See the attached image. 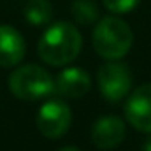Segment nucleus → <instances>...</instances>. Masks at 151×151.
Listing matches in <instances>:
<instances>
[{
	"instance_id": "8",
	"label": "nucleus",
	"mask_w": 151,
	"mask_h": 151,
	"mask_svg": "<svg viewBox=\"0 0 151 151\" xmlns=\"http://www.w3.org/2000/svg\"><path fill=\"white\" fill-rule=\"evenodd\" d=\"M91 88V77L79 67H69L55 79V91L67 99H81Z\"/></svg>"
},
{
	"instance_id": "2",
	"label": "nucleus",
	"mask_w": 151,
	"mask_h": 151,
	"mask_svg": "<svg viewBox=\"0 0 151 151\" xmlns=\"http://www.w3.org/2000/svg\"><path fill=\"white\" fill-rule=\"evenodd\" d=\"M132 42V28L116 16L102 18L93 30V47L104 60H121L130 51Z\"/></svg>"
},
{
	"instance_id": "13",
	"label": "nucleus",
	"mask_w": 151,
	"mask_h": 151,
	"mask_svg": "<svg viewBox=\"0 0 151 151\" xmlns=\"http://www.w3.org/2000/svg\"><path fill=\"white\" fill-rule=\"evenodd\" d=\"M144 151H151V135L148 137V141L144 142Z\"/></svg>"
},
{
	"instance_id": "9",
	"label": "nucleus",
	"mask_w": 151,
	"mask_h": 151,
	"mask_svg": "<svg viewBox=\"0 0 151 151\" xmlns=\"http://www.w3.org/2000/svg\"><path fill=\"white\" fill-rule=\"evenodd\" d=\"M25 51L23 35L9 25H0V67L18 65L23 60Z\"/></svg>"
},
{
	"instance_id": "3",
	"label": "nucleus",
	"mask_w": 151,
	"mask_h": 151,
	"mask_svg": "<svg viewBox=\"0 0 151 151\" xmlns=\"http://www.w3.org/2000/svg\"><path fill=\"white\" fill-rule=\"evenodd\" d=\"M9 88L14 97L27 102H34L55 91V81L51 74L42 67L28 63V65H21L11 74Z\"/></svg>"
},
{
	"instance_id": "7",
	"label": "nucleus",
	"mask_w": 151,
	"mask_h": 151,
	"mask_svg": "<svg viewBox=\"0 0 151 151\" xmlns=\"http://www.w3.org/2000/svg\"><path fill=\"white\" fill-rule=\"evenodd\" d=\"M125 139V121L118 116H100L91 127V141L100 150H113Z\"/></svg>"
},
{
	"instance_id": "5",
	"label": "nucleus",
	"mask_w": 151,
	"mask_h": 151,
	"mask_svg": "<svg viewBox=\"0 0 151 151\" xmlns=\"http://www.w3.org/2000/svg\"><path fill=\"white\" fill-rule=\"evenodd\" d=\"M72 123V111L70 107L60 100L51 99L40 106L37 113V128L47 139H60L67 134Z\"/></svg>"
},
{
	"instance_id": "14",
	"label": "nucleus",
	"mask_w": 151,
	"mask_h": 151,
	"mask_svg": "<svg viewBox=\"0 0 151 151\" xmlns=\"http://www.w3.org/2000/svg\"><path fill=\"white\" fill-rule=\"evenodd\" d=\"M58 151H79V150H76L72 146H65V148H62V150H58Z\"/></svg>"
},
{
	"instance_id": "10",
	"label": "nucleus",
	"mask_w": 151,
	"mask_h": 151,
	"mask_svg": "<svg viewBox=\"0 0 151 151\" xmlns=\"http://www.w3.org/2000/svg\"><path fill=\"white\" fill-rule=\"evenodd\" d=\"M25 18L35 27L47 25L53 18V7L49 0H28L25 5Z\"/></svg>"
},
{
	"instance_id": "4",
	"label": "nucleus",
	"mask_w": 151,
	"mask_h": 151,
	"mask_svg": "<svg viewBox=\"0 0 151 151\" xmlns=\"http://www.w3.org/2000/svg\"><path fill=\"white\" fill-rule=\"evenodd\" d=\"M99 88L106 100L121 102L132 90L130 69L118 60H107L99 69Z\"/></svg>"
},
{
	"instance_id": "6",
	"label": "nucleus",
	"mask_w": 151,
	"mask_h": 151,
	"mask_svg": "<svg viewBox=\"0 0 151 151\" xmlns=\"http://www.w3.org/2000/svg\"><path fill=\"white\" fill-rule=\"evenodd\" d=\"M127 121L141 130L151 134V83L135 88L125 102Z\"/></svg>"
},
{
	"instance_id": "1",
	"label": "nucleus",
	"mask_w": 151,
	"mask_h": 151,
	"mask_svg": "<svg viewBox=\"0 0 151 151\" xmlns=\"http://www.w3.org/2000/svg\"><path fill=\"white\" fill-rule=\"evenodd\" d=\"M83 37L69 21L53 23L39 40V56L53 67H63L74 62L81 51Z\"/></svg>"
},
{
	"instance_id": "12",
	"label": "nucleus",
	"mask_w": 151,
	"mask_h": 151,
	"mask_svg": "<svg viewBox=\"0 0 151 151\" xmlns=\"http://www.w3.org/2000/svg\"><path fill=\"white\" fill-rule=\"evenodd\" d=\"M141 0H104V5L107 11H111L114 14H127L130 11H134L139 5Z\"/></svg>"
},
{
	"instance_id": "11",
	"label": "nucleus",
	"mask_w": 151,
	"mask_h": 151,
	"mask_svg": "<svg viewBox=\"0 0 151 151\" xmlns=\"http://www.w3.org/2000/svg\"><path fill=\"white\" fill-rule=\"evenodd\" d=\"M70 12L79 25H91L99 18V7L93 0H76L70 7Z\"/></svg>"
}]
</instances>
